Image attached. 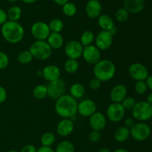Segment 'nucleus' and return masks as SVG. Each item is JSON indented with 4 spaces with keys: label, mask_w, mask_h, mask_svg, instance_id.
Returning a JSON list of instances; mask_svg holds the SVG:
<instances>
[{
    "label": "nucleus",
    "mask_w": 152,
    "mask_h": 152,
    "mask_svg": "<svg viewBox=\"0 0 152 152\" xmlns=\"http://www.w3.org/2000/svg\"><path fill=\"white\" fill-rule=\"evenodd\" d=\"M128 89L123 84H117L113 87L110 93V99L111 102L121 103L122 101L127 96Z\"/></svg>",
    "instance_id": "f3484780"
},
{
    "label": "nucleus",
    "mask_w": 152,
    "mask_h": 152,
    "mask_svg": "<svg viewBox=\"0 0 152 152\" xmlns=\"http://www.w3.org/2000/svg\"><path fill=\"white\" fill-rule=\"evenodd\" d=\"M126 110L122 106L121 103L112 102L107 108L106 118L112 123H119L125 117Z\"/></svg>",
    "instance_id": "9d476101"
},
{
    "label": "nucleus",
    "mask_w": 152,
    "mask_h": 152,
    "mask_svg": "<svg viewBox=\"0 0 152 152\" xmlns=\"http://www.w3.org/2000/svg\"><path fill=\"white\" fill-rule=\"evenodd\" d=\"M62 12L68 17H72L77 12V6L73 2L68 1L66 4L62 5Z\"/></svg>",
    "instance_id": "473e14b6"
},
{
    "label": "nucleus",
    "mask_w": 152,
    "mask_h": 152,
    "mask_svg": "<svg viewBox=\"0 0 152 152\" xmlns=\"http://www.w3.org/2000/svg\"><path fill=\"white\" fill-rule=\"evenodd\" d=\"M114 36L110 31H101L95 37L94 45L99 50H106L111 47Z\"/></svg>",
    "instance_id": "1a4fd4ad"
},
{
    "label": "nucleus",
    "mask_w": 152,
    "mask_h": 152,
    "mask_svg": "<svg viewBox=\"0 0 152 152\" xmlns=\"http://www.w3.org/2000/svg\"><path fill=\"white\" fill-rule=\"evenodd\" d=\"M145 83H146L148 88L152 91V75L148 76V78L145 80Z\"/></svg>",
    "instance_id": "a18cd8bd"
},
{
    "label": "nucleus",
    "mask_w": 152,
    "mask_h": 152,
    "mask_svg": "<svg viewBox=\"0 0 152 152\" xmlns=\"http://www.w3.org/2000/svg\"><path fill=\"white\" fill-rule=\"evenodd\" d=\"M42 77L48 83L59 80L61 77L60 68L55 65H47L42 71Z\"/></svg>",
    "instance_id": "dca6fc26"
},
{
    "label": "nucleus",
    "mask_w": 152,
    "mask_h": 152,
    "mask_svg": "<svg viewBox=\"0 0 152 152\" xmlns=\"http://www.w3.org/2000/svg\"><path fill=\"white\" fill-rule=\"evenodd\" d=\"M7 12L3 9L0 8V25H2L7 21Z\"/></svg>",
    "instance_id": "79ce46f5"
},
{
    "label": "nucleus",
    "mask_w": 152,
    "mask_h": 152,
    "mask_svg": "<svg viewBox=\"0 0 152 152\" xmlns=\"http://www.w3.org/2000/svg\"><path fill=\"white\" fill-rule=\"evenodd\" d=\"M33 96L36 99H38V100L45 99L46 96H48L47 86L42 84L36 86L33 90Z\"/></svg>",
    "instance_id": "bb28decb"
},
{
    "label": "nucleus",
    "mask_w": 152,
    "mask_h": 152,
    "mask_svg": "<svg viewBox=\"0 0 152 152\" xmlns=\"http://www.w3.org/2000/svg\"><path fill=\"white\" fill-rule=\"evenodd\" d=\"M151 134V127L144 122L135 123L134 126L130 129V135L134 140L139 142L146 140Z\"/></svg>",
    "instance_id": "423d86ee"
},
{
    "label": "nucleus",
    "mask_w": 152,
    "mask_h": 152,
    "mask_svg": "<svg viewBox=\"0 0 152 152\" xmlns=\"http://www.w3.org/2000/svg\"><path fill=\"white\" fill-rule=\"evenodd\" d=\"M52 1L54 3H56V4H58V5L62 6L65 4H66L67 2H68L69 0H52Z\"/></svg>",
    "instance_id": "49530a36"
},
{
    "label": "nucleus",
    "mask_w": 152,
    "mask_h": 152,
    "mask_svg": "<svg viewBox=\"0 0 152 152\" xmlns=\"http://www.w3.org/2000/svg\"><path fill=\"white\" fill-rule=\"evenodd\" d=\"M130 129L126 126H122L117 129L114 134V137L117 142L122 143L129 140L130 137Z\"/></svg>",
    "instance_id": "5701e85b"
},
{
    "label": "nucleus",
    "mask_w": 152,
    "mask_h": 152,
    "mask_svg": "<svg viewBox=\"0 0 152 152\" xmlns=\"http://www.w3.org/2000/svg\"><path fill=\"white\" fill-rule=\"evenodd\" d=\"M88 1H91V0H88Z\"/></svg>",
    "instance_id": "6e6d98bb"
},
{
    "label": "nucleus",
    "mask_w": 152,
    "mask_h": 152,
    "mask_svg": "<svg viewBox=\"0 0 152 152\" xmlns=\"http://www.w3.org/2000/svg\"><path fill=\"white\" fill-rule=\"evenodd\" d=\"M7 1H9V2H10V3H14V2H16V1H17L18 0H7Z\"/></svg>",
    "instance_id": "603ef678"
},
{
    "label": "nucleus",
    "mask_w": 152,
    "mask_h": 152,
    "mask_svg": "<svg viewBox=\"0 0 152 152\" xmlns=\"http://www.w3.org/2000/svg\"><path fill=\"white\" fill-rule=\"evenodd\" d=\"M78 102L70 94H64L55 102L54 109L56 114L62 119H72L77 113Z\"/></svg>",
    "instance_id": "f257e3e1"
},
{
    "label": "nucleus",
    "mask_w": 152,
    "mask_h": 152,
    "mask_svg": "<svg viewBox=\"0 0 152 152\" xmlns=\"http://www.w3.org/2000/svg\"><path fill=\"white\" fill-rule=\"evenodd\" d=\"M9 62L10 59L7 53L0 50V70L5 69L8 66Z\"/></svg>",
    "instance_id": "e433bc0d"
},
{
    "label": "nucleus",
    "mask_w": 152,
    "mask_h": 152,
    "mask_svg": "<svg viewBox=\"0 0 152 152\" xmlns=\"http://www.w3.org/2000/svg\"><path fill=\"white\" fill-rule=\"evenodd\" d=\"M82 56L88 64L94 65L101 60V50H99L94 45H91L83 48Z\"/></svg>",
    "instance_id": "ddd939ff"
},
{
    "label": "nucleus",
    "mask_w": 152,
    "mask_h": 152,
    "mask_svg": "<svg viewBox=\"0 0 152 152\" xmlns=\"http://www.w3.org/2000/svg\"><path fill=\"white\" fill-rule=\"evenodd\" d=\"M21 1H22V2L25 3V4H34V3H35L37 0H21Z\"/></svg>",
    "instance_id": "09e8293b"
},
{
    "label": "nucleus",
    "mask_w": 152,
    "mask_h": 152,
    "mask_svg": "<svg viewBox=\"0 0 152 152\" xmlns=\"http://www.w3.org/2000/svg\"><path fill=\"white\" fill-rule=\"evenodd\" d=\"M7 97V91L4 87L0 86V104L4 103Z\"/></svg>",
    "instance_id": "ea45409f"
},
{
    "label": "nucleus",
    "mask_w": 152,
    "mask_h": 152,
    "mask_svg": "<svg viewBox=\"0 0 152 152\" xmlns=\"http://www.w3.org/2000/svg\"><path fill=\"white\" fill-rule=\"evenodd\" d=\"M30 52L34 59L37 60L45 61L48 59L52 54V49L46 41L36 40L29 48Z\"/></svg>",
    "instance_id": "20e7f679"
},
{
    "label": "nucleus",
    "mask_w": 152,
    "mask_h": 152,
    "mask_svg": "<svg viewBox=\"0 0 152 152\" xmlns=\"http://www.w3.org/2000/svg\"><path fill=\"white\" fill-rule=\"evenodd\" d=\"M55 152H75V148L71 141L62 140L57 145Z\"/></svg>",
    "instance_id": "c85d7f7f"
},
{
    "label": "nucleus",
    "mask_w": 152,
    "mask_h": 152,
    "mask_svg": "<svg viewBox=\"0 0 152 152\" xmlns=\"http://www.w3.org/2000/svg\"><path fill=\"white\" fill-rule=\"evenodd\" d=\"M20 152H37V148L34 145L28 144L22 147Z\"/></svg>",
    "instance_id": "a19ab883"
},
{
    "label": "nucleus",
    "mask_w": 152,
    "mask_h": 152,
    "mask_svg": "<svg viewBox=\"0 0 152 152\" xmlns=\"http://www.w3.org/2000/svg\"><path fill=\"white\" fill-rule=\"evenodd\" d=\"M136 104V100L132 96H126L121 102L122 106L126 111H132Z\"/></svg>",
    "instance_id": "f704fd0d"
},
{
    "label": "nucleus",
    "mask_w": 152,
    "mask_h": 152,
    "mask_svg": "<svg viewBox=\"0 0 152 152\" xmlns=\"http://www.w3.org/2000/svg\"><path fill=\"white\" fill-rule=\"evenodd\" d=\"M22 9L19 6H12L8 9L7 12V19L13 22H18L22 16Z\"/></svg>",
    "instance_id": "393cba45"
},
{
    "label": "nucleus",
    "mask_w": 152,
    "mask_h": 152,
    "mask_svg": "<svg viewBox=\"0 0 152 152\" xmlns=\"http://www.w3.org/2000/svg\"><path fill=\"white\" fill-rule=\"evenodd\" d=\"M102 7L98 0L88 1L86 5V13L91 19H97L102 13Z\"/></svg>",
    "instance_id": "aec40b11"
},
{
    "label": "nucleus",
    "mask_w": 152,
    "mask_h": 152,
    "mask_svg": "<svg viewBox=\"0 0 152 152\" xmlns=\"http://www.w3.org/2000/svg\"><path fill=\"white\" fill-rule=\"evenodd\" d=\"M18 62L22 65H28L31 63L34 59L32 54L29 50H25L21 51L17 56Z\"/></svg>",
    "instance_id": "7c9ffc66"
},
{
    "label": "nucleus",
    "mask_w": 152,
    "mask_h": 152,
    "mask_svg": "<svg viewBox=\"0 0 152 152\" xmlns=\"http://www.w3.org/2000/svg\"><path fill=\"white\" fill-rule=\"evenodd\" d=\"M134 124L135 121L134 120V118H132V117H128V118H126V120H125V126L129 129H132V128L134 126Z\"/></svg>",
    "instance_id": "37998d69"
},
{
    "label": "nucleus",
    "mask_w": 152,
    "mask_h": 152,
    "mask_svg": "<svg viewBox=\"0 0 152 152\" xmlns=\"http://www.w3.org/2000/svg\"><path fill=\"white\" fill-rule=\"evenodd\" d=\"M83 46L80 41L77 40H71L65 44L64 50L65 53L68 59H78L83 55Z\"/></svg>",
    "instance_id": "f8f14e48"
},
{
    "label": "nucleus",
    "mask_w": 152,
    "mask_h": 152,
    "mask_svg": "<svg viewBox=\"0 0 152 152\" xmlns=\"http://www.w3.org/2000/svg\"><path fill=\"white\" fill-rule=\"evenodd\" d=\"M49 28L52 33H60L64 28V22L60 19H53L49 22Z\"/></svg>",
    "instance_id": "2f4dec72"
},
{
    "label": "nucleus",
    "mask_w": 152,
    "mask_h": 152,
    "mask_svg": "<svg viewBox=\"0 0 152 152\" xmlns=\"http://www.w3.org/2000/svg\"><path fill=\"white\" fill-rule=\"evenodd\" d=\"M7 152H18V151H15V150H10V151H8Z\"/></svg>",
    "instance_id": "864d4df0"
},
{
    "label": "nucleus",
    "mask_w": 152,
    "mask_h": 152,
    "mask_svg": "<svg viewBox=\"0 0 152 152\" xmlns=\"http://www.w3.org/2000/svg\"><path fill=\"white\" fill-rule=\"evenodd\" d=\"M1 33L6 42L10 44H17L23 39L25 29L18 22L7 20L1 25Z\"/></svg>",
    "instance_id": "f03ea898"
},
{
    "label": "nucleus",
    "mask_w": 152,
    "mask_h": 152,
    "mask_svg": "<svg viewBox=\"0 0 152 152\" xmlns=\"http://www.w3.org/2000/svg\"><path fill=\"white\" fill-rule=\"evenodd\" d=\"M98 152H111V150L108 148H101L100 149H99Z\"/></svg>",
    "instance_id": "3c124183"
},
{
    "label": "nucleus",
    "mask_w": 152,
    "mask_h": 152,
    "mask_svg": "<svg viewBox=\"0 0 152 152\" xmlns=\"http://www.w3.org/2000/svg\"><path fill=\"white\" fill-rule=\"evenodd\" d=\"M101 139V133L99 131L92 130L88 134V140L92 143H96Z\"/></svg>",
    "instance_id": "4c0bfd02"
},
{
    "label": "nucleus",
    "mask_w": 152,
    "mask_h": 152,
    "mask_svg": "<svg viewBox=\"0 0 152 152\" xmlns=\"http://www.w3.org/2000/svg\"><path fill=\"white\" fill-rule=\"evenodd\" d=\"M112 152H130L129 150L126 149V148H118V149L114 150V151Z\"/></svg>",
    "instance_id": "8fccbe9b"
},
{
    "label": "nucleus",
    "mask_w": 152,
    "mask_h": 152,
    "mask_svg": "<svg viewBox=\"0 0 152 152\" xmlns=\"http://www.w3.org/2000/svg\"><path fill=\"white\" fill-rule=\"evenodd\" d=\"M107 120L104 114L99 111H96L89 117V125L92 130L100 131L103 130L106 126Z\"/></svg>",
    "instance_id": "2eb2a0df"
},
{
    "label": "nucleus",
    "mask_w": 152,
    "mask_h": 152,
    "mask_svg": "<svg viewBox=\"0 0 152 152\" xmlns=\"http://www.w3.org/2000/svg\"><path fill=\"white\" fill-rule=\"evenodd\" d=\"M56 141V137L52 132H45L43 134L40 139L42 146L51 147Z\"/></svg>",
    "instance_id": "c756f323"
},
{
    "label": "nucleus",
    "mask_w": 152,
    "mask_h": 152,
    "mask_svg": "<svg viewBox=\"0 0 152 152\" xmlns=\"http://www.w3.org/2000/svg\"><path fill=\"white\" fill-rule=\"evenodd\" d=\"M74 129V122L71 119H62L56 126V132L62 137H66L72 134Z\"/></svg>",
    "instance_id": "a211bd4d"
},
{
    "label": "nucleus",
    "mask_w": 152,
    "mask_h": 152,
    "mask_svg": "<svg viewBox=\"0 0 152 152\" xmlns=\"http://www.w3.org/2000/svg\"><path fill=\"white\" fill-rule=\"evenodd\" d=\"M133 118L140 122H145L151 120L152 117V106L146 101L136 102L132 110Z\"/></svg>",
    "instance_id": "39448f33"
},
{
    "label": "nucleus",
    "mask_w": 152,
    "mask_h": 152,
    "mask_svg": "<svg viewBox=\"0 0 152 152\" xmlns=\"http://www.w3.org/2000/svg\"><path fill=\"white\" fill-rule=\"evenodd\" d=\"M146 102H148V103L149 104V105H151V106H152V93L149 94H148V96H147Z\"/></svg>",
    "instance_id": "de8ad7c7"
},
{
    "label": "nucleus",
    "mask_w": 152,
    "mask_h": 152,
    "mask_svg": "<svg viewBox=\"0 0 152 152\" xmlns=\"http://www.w3.org/2000/svg\"><path fill=\"white\" fill-rule=\"evenodd\" d=\"M145 0H124L123 7L129 13L136 14L143 10L145 8Z\"/></svg>",
    "instance_id": "6ab92c4d"
},
{
    "label": "nucleus",
    "mask_w": 152,
    "mask_h": 152,
    "mask_svg": "<svg viewBox=\"0 0 152 152\" xmlns=\"http://www.w3.org/2000/svg\"><path fill=\"white\" fill-rule=\"evenodd\" d=\"M52 50H59L63 47L64 39L60 33H50L46 40Z\"/></svg>",
    "instance_id": "412c9836"
},
{
    "label": "nucleus",
    "mask_w": 152,
    "mask_h": 152,
    "mask_svg": "<svg viewBox=\"0 0 152 152\" xmlns=\"http://www.w3.org/2000/svg\"><path fill=\"white\" fill-rule=\"evenodd\" d=\"M97 23L102 31H111L115 27L114 20L108 14H101L97 18Z\"/></svg>",
    "instance_id": "4be33fe9"
},
{
    "label": "nucleus",
    "mask_w": 152,
    "mask_h": 152,
    "mask_svg": "<svg viewBox=\"0 0 152 152\" xmlns=\"http://www.w3.org/2000/svg\"><path fill=\"white\" fill-rule=\"evenodd\" d=\"M37 152H55L54 150L51 148V147H47V146H42L37 149Z\"/></svg>",
    "instance_id": "c03bdc74"
},
{
    "label": "nucleus",
    "mask_w": 152,
    "mask_h": 152,
    "mask_svg": "<svg viewBox=\"0 0 152 152\" xmlns=\"http://www.w3.org/2000/svg\"><path fill=\"white\" fill-rule=\"evenodd\" d=\"M117 72L116 65L109 59H101L94 65V74L101 83L108 82L114 78Z\"/></svg>",
    "instance_id": "7ed1b4c3"
},
{
    "label": "nucleus",
    "mask_w": 152,
    "mask_h": 152,
    "mask_svg": "<svg viewBox=\"0 0 152 152\" xmlns=\"http://www.w3.org/2000/svg\"><path fill=\"white\" fill-rule=\"evenodd\" d=\"M94 39V34L91 31H86L82 34L80 42L83 47H87L93 45Z\"/></svg>",
    "instance_id": "a878e982"
},
{
    "label": "nucleus",
    "mask_w": 152,
    "mask_h": 152,
    "mask_svg": "<svg viewBox=\"0 0 152 152\" xmlns=\"http://www.w3.org/2000/svg\"><path fill=\"white\" fill-rule=\"evenodd\" d=\"M129 74L130 77L137 82L145 81L149 76L148 68L140 62H134L129 66Z\"/></svg>",
    "instance_id": "9b49d317"
},
{
    "label": "nucleus",
    "mask_w": 152,
    "mask_h": 152,
    "mask_svg": "<svg viewBox=\"0 0 152 152\" xmlns=\"http://www.w3.org/2000/svg\"><path fill=\"white\" fill-rule=\"evenodd\" d=\"M80 67V64H79L78 60L77 59H68L65 61V64H64V68L65 71H66L68 74H73L77 72Z\"/></svg>",
    "instance_id": "cd10ccee"
},
{
    "label": "nucleus",
    "mask_w": 152,
    "mask_h": 152,
    "mask_svg": "<svg viewBox=\"0 0 152 152\" xmlns=\"http://www.w3.org/2000/svg\"><path fill=\"white\" fill-rule=\"evenodd\" d=\"M31 35L36 40L39 41H46L50 35V28H49L48 24L45 23V22H36L31 25Z\"/></svg>",
    "instance_id": "0eeeda50"
},
{
    "label": "nucleus",
    "mask_w": 152,
    "mask_h": 152,
    "mask_svg": "<svg viewBox=\"0 0 152 152\" xmlns=\"http://www.w3.org/2000/svg\"><path fill=\"white\" fill-rule=\"evenodd\" d=\"M114 16H115V19L117 22H125L129 19V13L124 7H121L115 12Z\"/></svg>",
    "instance_id": "72a5a7b5"
},
{
    "label": "nucleus",
    "mask_w": 152,
    "mask_h": 152,
    "mask_svg": "<svg viewBox=\"0 0 152 152\" xmlns=\"http://www.w3.org/2000/svg\"><path fill=\"white\" fill-rule=\"evenodd\" d=\"M101 84H102L101 81H99L98 79L94 77V78L91 79L89 82V88L93 91H97L101 87Z\"/></svg>",
    "instance_id": "58836bf2"
},
{
    "label": "nucleus",
    "mask_w": 152,
    "mask_h": 152,
    "mask_svg": "<svg viewBox=\"0 0 152 152\" xmlns=\"http://www.w3.org/2000/svg\"><path fill=\"white\" fill-rule=\"evenodd\" d=\"M86 94V88L80 83H76L71 85L70 88V95L74 99H80L83 97Z\"/></svg>",
    "instance_id": "b1692460"
},
{
    "label": "nucleus",
    "mask_w": 152,
    "mask_h": 152,
    "mask_svg": "<svg viewBox=\"0 0 152 152\" xmlns=\"http://www.w3.org/2000/svg\"><path fill=\"white\" fill-rule=\"evenodd\" d=\"M148 87L145 83V81H137L134 86V90L137 94L140 95H142L146 93L148 90Z\"/></svg>",
    "instance_id": "c9c22d12"
},
{
    "label": "nucleus",
    "mask_w": 152,
    "mask_h": 152,
    "mask_svg": "<svg viewBox=\"0 0 152 152\" xmlns=\"http://www.w3.org/2000/svg\"><path fill=\"white\" fill-rule=\"evenodd\" d=\"M47 90H48V96L51 98L52 99L56 100L61 96L65 94V83L63 80L59 79L55 81L48 83L47 85Z\"/></svg>",
    "instance_id": "6e6552de"
},
{
    "label": "nucleus",
    "mask_w": 152,
    "mask_h": 152,
    "mask_svg": "<svg viewBox=\"0 0 152 152\" xmlns=\"http://www.w3.org/2000/svg\"><path fill=\"white\" fill-rule=\"evenodd\" d=\"M151 124H152V117H151Z\"/></svg>",
    "instance_id": "5fc2aeb1"
},
{
    "label": "nucleus",
    "mask_w": 152,
    "mask_h": 152,
    "mask_svg": "<svg viewBox=\"0 0 152 152\" xmlns=\"http://www.w3.org/2000/svg\"><path fill=\"white\" fill-rule=\"evenodd\" d=\"M96 111V105L90 99H83L78 103L77 113L85 117H90Z\"/></svg>",
    "instance_id": "4468645a"
}]
</instances>
